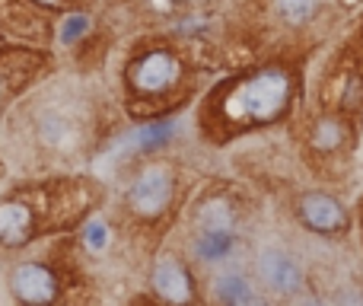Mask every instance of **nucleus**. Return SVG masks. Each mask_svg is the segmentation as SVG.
Wrapping results in <instances>:
<instances>
[{"instance_id":"9","label":"nucleus","mask_w":363,"mask_h":306,"mask_svg":"<svg viewBox=\"0 0 363 306\" xmlns=\"http://www.w3.org/2000/svg\"><path fill=\"white\" fill-rule=\"evenodd\" d=\"M230 246H233L230 230H204L198 236V256L201 258H220L230 252Z\"/></svg>"},{"instance_id":"8","label":"nucleus","mask_w":363,"mask_h":306,"mask_svg":"<svg viewBox=\"0 0 363 306\" xmlns=\"http://www.w3.org/2000/svg\"><path fill=\"white\" fill-rule=\"evenodd\" d=\"M29 236V211L19 204H0V239L23 243Z\"/></svg>"},{"instance_id":"7","label":"nucleus","mask_w":363,"mask_h":306,"mask_svg":"<svg viewBox=\"0 0 363 306\" xmlns=\"http://www.w3.org/2000/svg\"><path fill=\"white\" fill-rule=\"evenodd\" d=\"M153 281H157V290L166 297V300L172 303H182L191 297V288H188V275L182 271L179 262H172V258H163V262L157 265V275H153Z\"/></svg>"},{"instance_id":"12","label":"nucleus","mask_w":363,"mask_h":306,"mask_svg":"<svg viewBox=\"0 0 363 306\" xmlns=\"http://www.w3.org/2000/svg\"><path fill=\"white\" fill-rule=\"evenodd\" d=\"M172 131H176V125H172V121H160V125L144 128V131L138 134V141L144 147H157V144H163V141H169Z\"/></svg>"},{"instance_id":"5","label":"nucleus","mask_w":363,"mask_h":306,"mask_svg":"<svg viewBox=\"0 0 363 306\" xmlns=\"http://www.w3.org/2000/svg\"><path fill=\"white\" fill-rule=\"evenodd\" d=\"M13 290L19 294V300L45 303L55 297V278L38 265H19L16 275H13Z\"/></svg>"},{"instance_id":"14","label":"nucleus","mask_w":363,"mask_h":306,"mask_svg":"<svg viewBox=\"0 0 363 306\" xmlns=\"http://www.w3.org/2000/svg\"><path fill=\"white\" fill-rule=\"evenodd\" d=\"M106 239H108V230L102 224H89L86 226V243L93 246V249H102V246H106Z\"/></svg>"},{"instance_id":"13","label":"nucleus","mask_w":363,"mask_h":306,"mask_svg":"<svg viewBox=\"0 0 363 306\" xmlns=\"http://www.w3.org/2000/svg\"><path fill=\"white\" fill-rule=\"evenodd\" d=\"M204 230H230V211L223 204L204 207Z\"/></svg>"},{"instance_id":"15","label":"nucleus","mask_w":363,"mask_h":306,"mask_svg":"<svg viewBox=\"0 0 363 306\" xmlns=\"http://www.w3.org/2000/svg\"><path fill=\"white\" fill-rule=\"evenodd\" d=\"M83 29H86V19H83V16H70L67 23H64V32H61V38H64V42H74V38L80 35Z\"/></svg>"},{"instance_id":"1","label":"nucleus","mask_w":363,"mask_h":306,"mask_svg":"<svg viewBox=\"0 0 363 306\" xmlns=\"http://www.w3.org/2000/svg\"><path fill=\"white\" fill-rule=\"evenodd\" d=\"M290 99V80L281 70H268L252 80L239 83L226 99V115L239 125H255V121H271L287 109Z\"/></svg>"},{"instance_id":"2","label":"nucleus","mask_w":363,"mask_h":306,"mask_svg":"<svg viewBox=\"0 0 363 306\" xmlns=\"http://www.w3.org/2000/svg\"><path fill=\"white\" fill-rule=\"evenodd\" d=\"M169 192H172L169 175H166L163 169H147V173L131 185L128 201H131V207L134 211H140V214H157V211H163L166 207Z\"/></svg>"},{"instance_id":"4","label":"nucleus","mask_w":363,"mask_h":306,"mask_svg":"<svg viewBox=\"0 0 363 306\" xmlns=\"http://www.w3.org/2000/svg\"><path fill=\"white\" fill-rule=\"evenodd\" d=\"M176 61H172L169 55H163V51H157V55H147L144 61L134 64V87L144 89V93H160V89H166L172 80H176Z\"/></svg>"},{"instance_id":"3","label":"nucleus","mask_w":363,"mask_h":306,"mask_svg":"<svg viewBox=\"0 0 363 306\" xmlns=\"http://www.w3.org/2000/svg\"><path fill=\"white\" fill-rule=\"evenodd\" d=\"M300 214H303V220L319 233H338L347 226L345 207L335 198H328V195H306L300 204Z\"/></svg>"},{"instance_id":"6","label":"nucleus","mask_w":363,"mask_h":306,"mask_svg":"<svg viewBox=\"0 0 363 306\" xmlns=\"http://www.w3.org/2000/svg\"><path fill=\"white\" fill-rule=\"evenodd\" d=\"M262 275H264V281L277 290H296L300 281H303L300 265H296L290 256H284V252H264L262 256Z\"/></svg>"},{"instance_id":"11","label":"nucleus","mask_w":363,"mask_h":306,"mask_svg":"<svg viewBox=\"0 0 363 306\" xmlns=\"http://www.w3.org/2000/svg\"><path fill=\"white\" fill-rule=\"evenodd\" d=\"M315 4L319 0H281V13L290 19V23H303L315 13Z\"/></svg>"},{"instance_id":"10","label":"nucleus","mask_w":363,"mask_h":306,"mask_svg":"<svg viewBox=\"0 0 363 306\" xmlns=\"http://www.w3.org/2000/svg\"><path fill=\"white\" fill-rule=\"evenodd\" d=\"M220 300L223 303H252L255 297L245 290L242 278H223V281H220Z\"/></svg>"}]
</instances>
